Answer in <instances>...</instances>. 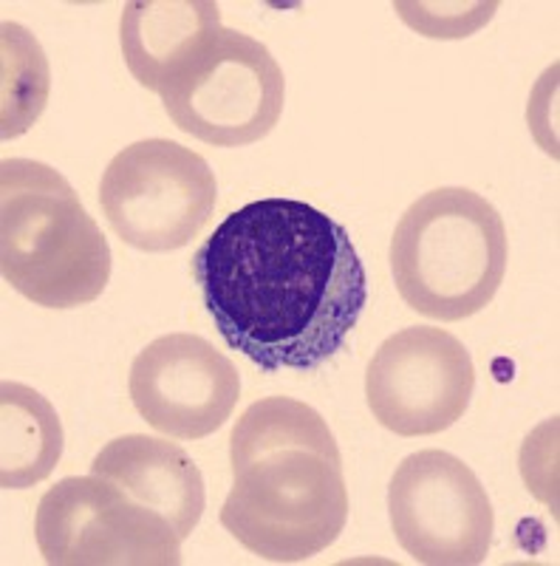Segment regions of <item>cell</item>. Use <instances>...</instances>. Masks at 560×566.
Listing matches in <instances>:
<instances>
[{"label": "cell", "instance_id": "cell-1", "mask_svg": "<svg viewBox=\"0 0 560 566\" xmlns=\"http://www.w3.org/2000/svg\"><path fill=\"white\" fill-rule=\"evenodd\" d=\"M219 335L264 374L315 371L360 323L368 277L346 227L297 199L230 212L193 258Z\"/></svg>", "mask_w": 560, "mask_h": 566}, {"label": "cell", "instance_id": "cell-2", "mask_svg": "<svg viewBox=\"0 0 560 566\" xmlns=\"http://www.w3.org/2000/svg\"><path fill=\"white\" fill-rule=\"evenodd\" d=\"M232 488L221 527L258 558L300 564L331 547L348 522L342 453L326 419L292 397H266L230 437Z\"/></svg>", "mask_w": 560, "mask_h": 566}, {"label": "cell", "instance_id": "cell-3", "mask_svg": "<svg viewBox=\"0 0 560 566\" xmlns=\"http://www.w3.org/2000/svg\"><path fill=\"white\" fill-rule=\"evenodd\" d=\"M0 272L45 310L88 306L108 286V239L68 179L45 161L0 165Z\"/></svg>", "mask_w": 560, "mask_h": 566}, {"label": "cell", "instance_id": "cell-4", "mask_svg": "<svg viewBox=\"0 0 560 566\" xmlns=\"http://www.w3.org/2000/svg\"><path fill=\"white\" fill-rule=\"evenodd\" d=\"M507 255L504 219L467 187H439L413 201L391 239V272L402 301L442 323L473 317L493 303Z\"/></svg>", "mask_w": 560, "mask_h": 566}, {"label": "cell", "instance_id": "cell-5", "mask_svg": "<svg viewBox=\"0 0 560 566\" xmlns=\"http://www.w3.org/2000/svg\"><path fill=\"white\" fill-rule=\"evenodd\" d=\"M159 97L181 134L215 148H244L281 123L286 80L264 43L221 27L176 71Z\"/></svg>", "mask_w": 560, "mask_h": 566}, {"label": "cell", "instance_id": "cell-6", "mask_svg": "<svg viewBox=\"0 0 560 566\" xmlns=\"http://www.w3.org/2000/svg\"><path fill=\"white\" fill-rule=\"evenodd\" d=\"M213 168L173 139H142L110 159L99 205L110 230L139 252H173L207 227L215 210Z\"/></svg>", "mask_w": 560, "mask_h": 566}, {"label": "cell", "instance_id": "cell-7", "mask_svg": "<svg viewBox=\"0 0 560 566\" xmlns=\"http://www.w3.org/2000/svg\"><path fill=\"white\" fill-rule=\"evenodd\" d=\"M34 538L52 566H179L181 538L110 479L68 476L45 490Z\"/></svg>", "mask_w": 560, "mask_h": 566}, {"label": "cell", "instance_id": "cell-8", "mask_svg": "<svg viewBox=\"0 0 560 566\" xmlns=\"http://www.w3.org/2000/svg\"><path fill=\"white\" fill-rule=\"evenodd\" d=\"M388 518L400 547L425 566L484 564L496 533V513L471 464L436 448L393 470Z\"/></svg>", "mask_w": 560, "mask_h": 566}, {"label": "cell", "instance_id": "cell-9", "mask_svg": "<svg viewBox=\"0 0 560 566\" xmlns=\"http://www.w3.org/2000/svg\"><path fill=\"white\" fill-rule=\"evenodd\" d=\"M476 391V366L458 337L408 326L368 363L366 399L373 419L397 437H433L458 422Z\"/></svg>", "mask_w": 560, "mask_h": 566}, {"label": "cell", "instance_id": "cell-10", "mask_svg": "<svg viewBox=\"0 0 560 566\" xmlns=\"http://www.w3.org/2000/svg\"><path fill=\"white\" fill-rule=\"evenodd\" d=\"M128 394L154 431L190 442L224 428L241 399V374L204 337L173 332L136 354Z\"/></svg>", "mask_w": 560, "mask_h": 566}, {"label": "cell", "instance_id": "cell-11", "mask_svg": "<svg viewBox=\"0 0 560 566\" xmlns=\"http://www.w3.org/2000/svg\"><path fill=\"white\" fill-rule=\"evenodd\" d=\"M91 473L116 482L130 499L156 510L190 538L207 510V488L199 464L181 444L145 433L108 442L91 462Z\"/></svg>", "mask_w": 560, "mask_h": 566}, {"label": "cell", "instance_id": "cell-12", "mask_svg": "<svg viewBox=\"0 0 560 566\" xmlns=\"http://www.w3.org/2000/svg\"><path fill=\"white\" fill-rule=\"evenodd\" d=\"M219 29L221 7L215 0H134L123 12L119 45L136 83L161 94Z\"/></svg>", "mask_w": 560, "mask_h": 566}, {"label": "cell", "instance_id": "cell-13", "mask_svg": "<svg viewBox=\"0 0 560 566\" xmlns=\"http://www.w3.org/2000/svg\"><path fill=\"white\" fill-rule=\"evenodd\" d=\"M63 422L49 399L23 382L0 386V488L45 482L63 457Z\"/></svg>", "mask_w": 560, "mask_h": 566}, {"label": "cell", "instance_id": "cell-14", "mask_svg": "<svg viewBox=\"0 0 560 566\" xmlns=\"http://www.w3.org/2000/svg\"><path fill=\"white\" fill-rule=\"evenodd\" d=\"M3 91H0V136L18 139L27 134L49 105L52 71L38 38L20 23H3Z\"/></svg>", "mask_w": 560, "mask_h": 566}, {"label": "cell", "instance_id": "cell-15", "mask_svg": "<svg viewBox=\"0 0 560 566\" xmlns=\"http://www.w3.org/2000/svg\"><path fill=\"white\" fill-rule=\"evenodd\" d=\"M397 12L408 27L433 40L471 38L489 23L498 3H397Z\"/></svg>", "mask_w": 560, "mask_h": 566}]
</instances>
